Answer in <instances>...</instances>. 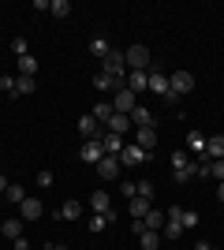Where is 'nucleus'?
Instances as JSON below:
<instances>
[{
    "label": "nucleus",
    "instance_id": "nucleus-36",
    "mask_svg": "<svg viewBox=\"0 0 224 250\" xmlns=\"http://www.w3.org/2000/svg\"><path fill=\"white\" fill-rule=\"evenodd\" d=\"M139 194H142V198H153V183H149V179L139 183Z\"/></svg>",
    "mask_w": 224,
    "mask_h": 250
},
{
    "label": "nucleus",
    "instance_id": "nucleus-7",
    "mask_svg": "<svg viewBox=\"0 0 224 250\" xmlns=\"http://www.w3.org/2000/svg\"><path fill=\"white\" fill-rule=\"evenodd\" d=\"M123 86H127L131 94L139 97L142 90H149V71H127V79H123Z\"/></svg>",
    "mask_w": 224,
    "mask_h": 250
},
{
    "label": "nucleus",
    "instance_id": "nucleus-5",
    "mask_svg": "<svg viewBox=\"0 0 224 250\" xmlns=\"http://www.w3.org/2000/svg\"><path fill=\"white\" fill-rule=\"evenodd\" d=\"M94 168H97V176H101V179H108V183H112V179H120V168H123V165H120L116 153H105Z\"/></svg>",
    "mask_w": 224,
    "mask_h": 250
},
{
    "label": "nucleus",
    "instance_id": "nucleus-9",
    "mask_svg": "<svg viewBox=\"0 0 224 250\" xmlns=\"http://www.w3.org/2000/svg\"><path fill=\"white\" fill-rule=\"evenodd\" d=\"M135 146H142L149 153V149L157 146V131H153V127H139V131H135Z\"/></svg>",
    "mask_w": 224,
    "mask_h": 250
},
{
    "label": "nucleus",
    "instance_id": "nucleus-27",
    "mask_svg": "<svg viewBox=\"0 0 224 250\" xmlns=\"http://www.w3.org/2000/svg\"><path fill=\"white\" fill-rule=\"evenodd\" d=\"M108 220H112V213H94V217H90V231H105Z\"/></svg>",
    "mask_w": 224,
    "mask_h": 250
},
{
    "label": "nucleus",
    "instance_id": "nucleus-35",
    "mask_svg": "<svg viewBox=\"0 0 224 250\" xmlns=\"http://www.w3.org/2000/svg\"><path fill=\"white\" fill-rule=\"evenodd\" d=\"M194 179V168L187 165V168H176V183H191Z\"/></svg>",
    "mask_w": 224,
    "mask_h": 250
},
{
    "label": "nucleus",
    "instance_id": "nucleus-39",
    "mask_svg": "<svg viewBox=\"0 0 224 250\" xmlns=\"http://www.w3.org/2000/svg\"><path fill=\"white\" fill-rule=\"evenodd\" d=\"M120 190H123L127 198H135V194H139V183H120Z\"/></svg>",
    "mask_w": 224,
    "mask_h": 250
},
{
    "label": "nucleus",
    "instance_id": "nucleus-13",
    "mask_svg": "<svg viewBox=\"0 0 224 250\" xmlns=\"http://www.w3.org/2000/svg\"><path fill=\"white\" fill-rule=\"evenodd\" d=\"M127 209H131V217H135V220H142V217H146V213H149L153 206H149V198L135 194V198H127Z\"/></svg>",
    "mask_w": 224,
    "mask_h": 250
},
{
    "label": "nucleus",
    "instance_id": "nucleus-12",
    "mask_svg": "<svg viewBox=\"0 0 224 250\" xmlns=\"http://www.w3.org/2000/svg\"><path fill=\"white\" fill-rule=\"evenodd\" d=\"M19 209H22V217H26V220H38V217L45 213L41 198H22V202H19Z\"/></svg>",
    "mask_w": 224,
    "mask_h": 250
},
{
    "label": "nucleus",
    "instance_id": "nucleus-33",
    "mask_svg": "<svg viewBox=\"0 0 224 250\" xmlns=\"http://www.w3.org/2000/svg\"><path fill=\"white\" fill-rule=\"evenodd\" d=\"M191 165V157H187V149H180V153H172V172H176V168H187Z\"/></svg>",
    "mask_w": 224,
    "mask_h": 250
},
{
    "label": "nucleus",
    "instance_id": "nucleus-20",
    "mask_svg": "<svg viewBox=\"0 0 224 250\" xmlns=\"http://www.w3.org/2000/svg\"><path fill=\"white\" fill-rule=\"evenodd\" d=\"M105 131H112V135H123V131H131V116L112 112V120H108V127H105Z\"/></svg>",
    "mask_w": 224,
    "mask_h": 250
},
{
    "label": "nucleus",
    "instance_id": "nucleus-14",
    "mask_svg": "<svg viewBox=\"0 0 224 250\" xmlns=\"http://www.w3.org/2000/svg\"><path fill=\"white\" fill-rule=\"evenodd\" d=\"M101 146H105V153H123V146H127V142H123V135H112V131H105V138H101Z\"/></svg>",
    "mask_w": 224,
    "mask_h": 250
},
{
    "label": "nucleus",
    "instance_id": "nucleus-32",
    "mask_svg": "<svg viewBox=\"0 0 224 250\" xmlns=\"http://www.w3.org/2000/svg\"><path fill=\"white\" fill-rule=\"evenodd\" d=\"M180 224H183V228H198V224H202V217H198V213H194V209H183V217H180Z\"/></svg>",
    "mask_w": 224,
    "mask_h": 250
},
{
    "label": "nucleus",
    "instance_id": "nucleus-2",
    "mask_svg": "<svg viewBox=\"0 0 224 250\" xmlns=\"http://www.w3.org/2000/svg\"><path fill=\"white\" fill-rule=\"evenodd\" d=\"M194 90V75L191 71H168V94L172 97H187Z\"/></svg>",
    "mask_w": 224,
    "mask_h": 250
},
{
    "label": "nucleus",
    "instance_id": "nucleus-37",
    "mask_svg": "<svg viewBox=\"0 0 224 250\" xmlns=\"http://www.w3.org/2000/svg\"><path fill=\"white\" fill-rule=\"evenodd\" d=\"M11 52H15V56H26V42H22V38H15V42H11Z\"/></svg>",
    "mask_w": 224,
    "mask_h": 250
},
{
    "label": "nucleus",
    "instance_id": "nucleus-38",
    "mask_svg": "<svg viewBox=\"0 0 224 250\" xmlns=\"http://www.w3.org/2000/svg\"><path fill=\"white\" fill-rule=\"evenodd\" d=\"M38 187H53V172H38Z\"/></svg>",
    "mask_w": 224,
    "mask_h": 250
},
{
    "label": "nucleus",
    "instance_id": "nucleus-6",
    "mask_svg": "<svg viewBox=\"0 0 224 250\" xmlns=\"http://www.w3.org/2000/svg\"><path fill=\"white\" fill-rule=\"evenodd\" d=\"M149 94L168 97V71H161V67H149Z\"/></svg>",
    "mask_w": 224,
    "mask_h": 250
},
{
    "label": "nucleus",
    "instance_id": "nucleus-30",
    "mask_svg": "<svg viewBox=\"0 0 224 250\" xmlns=\"http://www.w3.org/2000/svg\"><path fill=\"white\" fill-rule=\"evenodd\" d=\"M139 239H142V250H157L161 247V235H157V231H142Z\"/></svg>",
    "mask_w": 224,
    "mask_h": 250
},
{
    "label": "nucleus",
    "instance_id": "nucleus-44",
    "mask_svg": "<svg viewBox=\"0 0 224 250\" xmlns=\"http://www.w3.org/2000/svg\"><path fill=\"white\" fill-rule=\"evenodd\" d=\"M194 250H213V247H209V243H198V247H194Z\"/></svg>",
    "mask_w": 224,
    "mask_h": 250
},
{
    "label": "nucleus",
    "instance_id": "nucleus-16",
    "mask_svg": "<svg viewBox=\"0 0 224 250\" xmlns=\"http://www.w3.org/2000/svg\"><path fill=\"white\" fill-rule=\"evenodd\" d=\"M205 157H209V161H221V157H224V135L205 138Z\"/></svg>",
    "mask_w": 224,
    "mask_h": 250
},
{
    "label": "nucleus",
    "instance_id": "nucleus-25",
    "mask_svg": "<svg viewBox=\"0 0 224 250\" xmlns=\"http://www.w3.org/2000/svg\"><path fill=\"white\" fill-rule=\"evenodd\" d=\"M0 231H4L8 239H19V235H22V220H4V224H0Z\"/></svg>",
    "mask_w": 224,
    "mask_h": 250
},
{
    "label": "nucleus",
    "instance_id": "nucleus-28",
    "mask_svg": "<svg viewBox=\"0 0 224 250\" xmlns=\"http://www.w3.org/2000/svg\"><path fill=\"white\" fill-rule=\"evenodd\" d=\"M161 231H164V239H180L183 224H180V220H164V228H161Z\"/></svg>",
    "mask_w": 224,
    "mask_h": 250
},
{
    "label": "nucleus",
    "instance_id": "nucleus-22",
    "mask_svg": "<svg viewBox=\"0 0 224 250\" xmlns=\"http://www.w3.org/2000/svg\"><path fill=\"white\" fill-rule=\"evenodd\" d=\"M142 224H146V231H157V228H164V213H161V209H149L146 217H142Z\"/></svg>",
    "mask_w": 224,
    "mask_h": 250
},
{
    "label": "nucleus",
    "instance_id": "nucleus-8",
    "mask_svg": "<svg viewBox=\"0 0 224 250\" xmlns=\"http://www.w3.org/2000/svg\"><path fill=\"white\" fill-rule=\"evenodd\" d=\"M146 149L142 146H135V142H131V146H123V153H120V165H142V161H146Z\"/></svg>",
    "mask_w": 224,
    "mask_h": 250
},
{
    "label": "nucleus",
    "instance_id": "nucleus-21",
    "mask_svg": "<svg viewBox=\"0 0 224 250\" xmlns=\"http://www.w3.org/2000/svg\"><path fill=\"white\" fill-rule=\"evenodd\" d=\"M112 112H116V108H112V101H97L90 116H94L97 124H108V120H112Z\"/></svg>",
    "mask_w": 224,
    "mask_h": 250
},
{
    "label": "nucleus",
    "instance_id": "nucleus-11",
    "mask_svg": "<svg viewBox=\"0 0 224 250\" xmlns=\"http://www.w3.org/2000/svg\"><path fill=\"white\" fill-rule=\"evenodd\" d=\"M90 209H94V213H112V198H108V190H94V194H90Z\"/></svg>",
    "mask_w": 224,
    "mask_h": 250
},
{
    "label": "nucleus",
    "instance_id": "nucleus-41",
    "mask_svg": "<svg viewBox=\"0 0 224 250\" xmlns=\"http://www.w3.org/2000/svg\"><path fill=\"white\" fill-rule=\"evenodd\" d=\"M180 217H183V209H180V206H172L168 213H164V220H180Z\"/></svg>",
    "mask_w": 224,
    "mask_h": 250
},
{
    "label": "nucleus",
    "instance_id": "nucleus-19",
    "mask_svg": "<svg viewBox=\"0 0 224 250\" xmlns=\"http://www.w3.org/2000/svg\"><path fill=\"white\" fill-rule=\"evenodd\" d=\"M105 157V146L101 142H82V161H90V165H97Z\"/></svg>",
    "mask_w": 224,
    "mask_h": 250
},
{
    "label": "nucleus",
    "instance_id": "nucleus-24",
    "mask_svg": "<svg viewBox=\"0 0 224 250\" xmlns=\"http://www.w3.org/2000/svg\"><path fill=\"white\" fill-rule=\"evenodd\" d=\"M15 90H19V97H26V94H34V90H38V83H34L30 75H19V79H15Z\"/></svg>",
    "mask_w": 224,
    "mask_h": 250
},
{
    "label": "nucleus",
    "instance_id": "nucleus-18",
    "mask_svg": "<svg viewBox=\"0 0 224 250\" xmlns=\"http://www.w3.org/2000/svg\"><path fill=\"white\" fill-rule=\"evenodd\" d=\"M187 153H205V135L202 131H187Z\"/></svg>",
    "mask_w": 224,
    "mask_h": 250
},
{
    "label": "nucleus",
    "instance_id": "nucleus-4",
    "mask_svg": "<svg viewBox=\"0 0 224 250\" xmlns=\"http://www.w3.org/2000/svg\"><path fill=\"white\" fill-rule=\"evenodd\" d=\"M112 108H116L120 116H131L135 108H139V97H135L127 86H123V90H116V94H112Z\"/></svg>",
    "mask_w": 224,
    "mask_h": 250
},
{
    "label": "nucleus",
    "instance_id": "nucleus-45",
    "mask_svg": "<svg viewBox=\"0 0 224 250\" xmlns=\"http://www.w3.org/2000/svg\"><path fill=\"white\" fill-rule=\"evenodd\" d=\"M49 250H67V247H64V243H56V247H49Z\"/></svg>",
    "mask_w": 224,
    "mask_h": 250
},
{
    "label": "nucleus",
    "instance_id": "nucleus-43",
    "mask_svg": "<svg viewBox=\"0 0 224 250\" xmlns=\"http://www.w3.org/2000/svg\"><path fill=\"white\" fill-rule=\"evenodd\" d=\"M217 198H221V202H224V183H217Z\"/></svg>",
    "mask_w": 224,
    "mask_h": 250
},
{
    "label": "nucleus",
    "instance_id": "nucleus-26",
    "mask_svg": "<svg viewBox=\"0 0 224 250\" xmlns=\"http://www.w3.org/2000/svg\"><path fill=\"white\" fill-rule=\"evenodd\" d=\"M49 11H53V19H67V15H71V4H67V0H53Z\"/></svg>",
    "mask_w": 224,
    "mask_h": 250
},
{
    "label": "nucleus",
    "instance_id": "nucleus-40",
    "mask_svg": "<svg viewBox=\"0 0 224 250\" xmlns=\"http://www.w3.org/2000/svg\"><path fill=\"white\" fill-rule=\"evenodd\" d=\"M213 176L224 183V157H221V161H213Z\"/></svg>",
    "mask_w": 224,
    "mask_h": 250
},
{
    "label": "nucleus",
    "instance_id": "nucleus-23",
    "mask_svg": "<svg viewBox=\"0 0 224 250\" xmlns=\"http://www.w3.org/2000/svg\"><path fill=\"white\" fill-rule=\"evenodd\" d=\"M60 217H64V220H79V217H82V202H64V209H60Z\"/></svg>",
    "mask_w": 224,
    "mask_h": 250
},
{
    "label": "nucleus",
    "instance_id": "nucleus-42",
    "mask_svg": "<svg viewBox=\"0 0 224 250\" xmlns=\"http://www.w3.org/2000/svg\"><path fill=\"white\" fill-rule=\"evenodd\" d=\"M11 183H8V176H4V172H0V190H8Z\"/></svg>",
    "mask_w": 224,
    "mask_h": 250
},
{
    "label": "nucleus",
    "instance_id": "nucleus-29",
    "mask_svg": "<svg viewBox=\"0 0 224 250\" xmlns=\"http://www.w3.org/2000/svg\"><path fill=\"white\" fill-rule=\"evenodd\" d=\"M19 71H22V75H30V79H34V71H38V60H34L30 52H26V56H19Z\"/></svg>",
    "mask_w": 224,
    "mask_h": 250
},
{
    "label": "nucleus",
    "instance_id": "nucleus-46",
    "mask_svg": "<svg viewBox=\"0 0 224 250\" xmlns=\"http://www.w3.org/2000/svg\"><path fill=\"white\" fill-rule=\"evenodd\" d=\"M45 250H49V247H45Z\"/></svg>",
    "mask_w": 224,
    "mask_h": 250
},
{
    "label": "nucleus",
    "instance_id": "nucleus-1",
    "mask_svg": "<svg viewBox=\"0 0 224 250\" xmlns=\"http://www.w3.org/2000/svg\"><path fill=\"white\" fill-rule=\"evenodd\" d=\"M123 60H127V71H149V49L142 42L123 49Z\"/></svg>",
    "mask_w": 224,
    "mask_h": 250
},
{
    "label": "nucleus",
    "instance_id": "nucleus-10",
    "mask_svg": "<svg viewBox=\"0 0 224 250\" xmlns=\"http://www.w3.org/2000/svg\"><path fill=\"white\" fill-rule=\"evenodd\" d=\"M90 52H94L97 60H105L108 52H112V42H108L105 34H94V38H90Z\"/></svg>",
    "mask_w": 224,
    "mask_h": 250
},
{
    "label": "nucleus",
    "instance_id": "nucleus-3",
    "mask_svg": "<svg viewBox=\"0 0 224 250\" xmlns=\"http://www.w3.org/2000/svg\"><path fill=\"white\" fill-rule=\"evenodd\" d=\"M101 71H108L116 83H123V79H127V60H123V52L112 49V52L105 56V67H101Z\"/></svg>",
    "mask_w": 224,
    "mask_h": 250
},
{
    "label": "nucleus",
    "instance_id": "nucleus-17",
    "mask_svg": "<svg viewBox=\"0 0 224 250\" xmlns=\"http://www.w3.org/2000/svg\"><path fill=\"white\" fill-rule=\"evenodd\" d=\"M94 86H97V90H112V94H116V90H123V83H116L108 71H97V75H94Z\"/></svg>",
    "mask_w": 224,
    "mask_h": 250
},
{
    "label": "nucleus",
    "instance_id": "nucleus-34",
    "mask_svg": "<svg viewBox=\"0 0 224 250\" xmlns=\"http://www.w3.org/2000/svg\"><path fill=\"white\" fill-rule=\"evenodd\" d=\"M4 194H8V202H15V206H19V202L26 198V194H22V187H19V183H11V187L4 190Z\"/></svg>",
    "mask_w": 224,
    "mask_h": 250
},
{
    "label": "nucleus",
    "instance_id": "nucleus-31",
    "mask_svg": "<svg viewBox=\"0 0 224 250\" xmlns=\"http://www.w3.org/2000/svg\"><path fill=\"white\" fill-rule=\"evenodd\" d=\"M0 94H8V97H19V90H15V79H11V75H0Z\"/></svg>",
    "mask_w": 224,
    "mask_h": 250
},
{
    "label": "nucleus",
    "instance_id": "nucleus-15",
    "mask_svg": "<svg viewBox=\"0 0 224 250\" xmlns=\"http://www.w3.org/2000/svg\"><path fill=\"white\" fill-rule=\"evenodd\" d=\"M131 127L139 131V127H153V112H149L146 104H139L135 112H131Z\"/></svg>",
    "mask_w": 224,
    "mask_h": 250
}]
</instances>
